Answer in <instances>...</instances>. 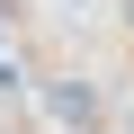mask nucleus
<instances>
[{"mask_svg":"<svg viewBox=\"0 0 134 134\" xmlns=\"http://www.w3.org/2000/svg\"><path fill=\"white\" fill-rule=\"evenodd\" d=\"M125 27H134V0H125Z\"/></svg>","mask_w":134,"mask_h":134,"instance_id":"obj_2","label":"nucleus"},{"mask_svg":"<svg viewBox=\"0 0 134 134\" xmlns=\"http://www.w3.org/2000/svg\"><path fill=\"white\" fill-rule=\"evenodd\" d=\"M45 107L72 125V134H90V125H98V90H90V81H54V90H45Z\"/></svg>","mask_w":134,"mask_h":134,"instance_id":"obj_1","label":"nucleus"}]
</instances>
